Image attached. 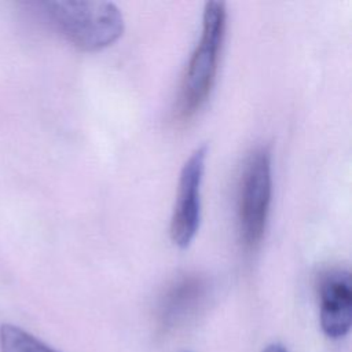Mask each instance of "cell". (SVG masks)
Wrapping results in <instances>:
<instances>
[{
	"label": "cell",
	"instance_id": "obj_1",
	"mask_svg": "<svg viewBox=\"0 0 352 352\" xmlns=\"http://www.w3.org/2000/svg\"><path fill=\"white\" fill-rule=\"evenodd\" d=\"M227 10L223 1H208L199 40L186 66L172 110L175 125L188 124L206 104L216 82L226 38Z\"/></svg>",
	"mask_w": 352,
	"mask_h": 352
},
{
	"label": "cell",
	"instance_id": "obj_2",
	"mask_svg": "<svg viewBox=\"0 0 352 352\" xmlns=\"http://www.w3.org/2000/svg\"><path fill=\"white\" fill-rule=\"evenodd\" d=\"M43 6L54 28L81 51H100L122 36L124 16L110 1L54 0Z\"/></svg>",
	"mask_w": 352,
	"mask_h": 352
},
{
	"label": "cell",
	"instance_id": "obj_3",
	"mask_svg": "<svg viewBox=\"0 0 352 352\" xmlns=\"http://www.w3.org/2000/svg\"><path fill=\"white\" fill-rule=\"evenodd\" d=\"M271 198V151L267 146H258L248 154L236 188V230L246 252H254L263 241Z\"/></svg>",
	"mask_w": 352,
	"mask_h": 352
},
{
	"label": "cell",
	"instance_id": "obj_4",
	"mask_svg": "<svg viewBox=\"0 0 352 352\" xmlns=\"http://www.w3.org/2000/svg\"><path fill=\"white\" fill-rule=\"evenodd\" d=\"M208 147H197L186 160L177 182V192L170 217L169 235L175 246L187 249L194 241L201 223V190Z\"/></svg>",
	"mask_w": 352,
	"mask_h": 352
},
{
	"label": "cell",
	"instance_id": "obj_5",
	"mask_svg": "<svg viewBox=\"0 0 352 352\" xmlns=\"http://www.w3.org/2000/svg\"><path fill=\"white\" fill-rule=\"evenodd\" d=\"M319 320L323 333L333 340L345 337L352 324V285L349 271L329 268L319 275Z\"/></svg>",
	"mask_w": 352,
	"mask_h": 352
},
{
	"label": "cell",
	"instance_id": "obj_6",
	"mask_svg": "<svg viewBox=\"0 0 352 352\" xmlns=\"http://www.w3.org/2000/svg\"><path fill=\"white\" fill-rule=\"evenodd\" d=\"M209 294V282L199 274L176 278L158 302L157 318L164 330H172L188 322L204 307Z\"/></svg>",
	"mask_w": 352,
	"mask_h": 352
},
{
	"label": "cell",
	"instance_id": "obj_7",
	"mask_svg": "<svg viewBox=\"0 0 352 352\" xmlns=\"http://www.w3.org/2000/svg\"><path fill=\"white\" fill-rule=\"evenodd\" d=\"M0 352H59L26 330L6 323L0 327Z\"/></svg>",
	"mask_w": 352,
	"mask_h": 352
},
{
	"label": "cell",
	"instance_id": "obj_8",
	"mask_svg": "<svg viewBox=\"0 0 352 352\" xmlns=\"http://www.w3.org/2000/svg\"><path fill=\"white\" fill-rule=\"evenodd\" d=\"M261 352H289L287 348L279 342H272L270 345H267Z\"/></svg>",
	"mask_w": 352,
	"mask_h": 352
}]
</instances>
